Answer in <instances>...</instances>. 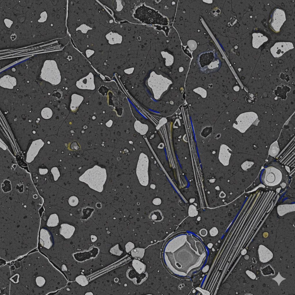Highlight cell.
<instances>
[{
	"mask_svg": "<svg viewBox=\"0 0 295 295\" xmlns=\"http://www.w3.org/2000/svg\"><path fill=\"white\" fill-rule=\"evenodd\" d=\"M78 198L74 196H71L68 200V203L69 204L72 206H76L78 204Z\"/></svg>",
	"mask_w": 295,
	"mask_h": 295,
	"instance_id": "31",
	"label": "cell"
},
{
	"mask_svg": "<svg viewBox=\"0 0 295 295\" xmlns=\"http://www.w3.org/2000/svg\"><path fill=\"white\" fill-rule=\"evenodd\" d=\"M149 160L146 155L140 154L136 168V174L140 184L146 186L148 183V167Z\"/></svg>",
	"mask_w": 295,
	"mask_h": 295,
	"instance_id": "6",
	"label": "cell"
},
{
	"mask_svg": "<svg viewBox=\"0 0 295 295\" xmlns=\"http://www.w3.org/2000/svg\"><path fill=\"white\" fill-rule=\"evenodd\" d=\"M134 127L135 130L141 135H145L148 130V126L146 124H141L140 122H135Z\"/></svg>",
	"mask_w": 295,
	"mask_h": 295,
	"instance_id": "21",
	"label": "cell"
},
{
	"mask_svg": "<svg viewBox=\"0 0 295 295\" xmlns=\"http://www.w3.org/2000/svg\"><path fill=\"white\" fill-rule=\"evenodd\" d=\"M41 78L53 85L58 84L61 81V76L55 61L46 60L41 70Z\"/></svg>",
	"mask_w": 295,
	"mask_h": 295,
	"instance_id": "3",
	"label": "cell"
},
{
	"mask_svg": "<svg viewBox=\"0 0 295 295\" xmlns=\"http://www.w3.org/2000/svg\"><path fill=\"white\" fill-rule=\"evenodd\" d=\"M48 170L46 169H40L39 170V172L40 174L43 175L46 174L48 172Z\"/></svg>",
	"mask_w": 295,
	"mask_h": 295,
	"instance_id": "44",
	"label": "cell"
},
{
	"mask_svg": "<svg viewBox=\"0 0 295 295\" xmlns=\"http://www.w3.org/2000/svg\"><path fill=\"white\" fill-rule=\"evenodd\" d=\"M262 274L264 276H268L274 274V271L270 265H268L261 269Z\"/></svg>",
	"mask_w": 295,
	"mask_h": 295,
	"instance_id": "30",
	"label": "cell"
},
{
	"mask_svg": "<svg viewBox=\"0 0 295 295\" xmlns=\"http://www.w3.org/2000/svg\"><path fill=\"white\" fill-rule=\"evenodd\" d=\"M42 142V141H41L39 143L38 145H36L37 143H35V141H34L31 146L30 148L33 149V150L29 149L28 152V154H27V155L29 156L30 155V157L31 156V158H32V160L33 159V158L35 157V156L37 154L40 148H41V147L43 146V145H42V144L40 145H39V144Z\"/></svg>",
	"mask_w": 295,
	"mask_h": 295,
	"instance_id": "19",
	"label": "cell"
},
{
	"mask_svg": "<svg viewBox=\"0 0 295 295\" xmlns=\"http://www.w3.org/2000/svg\"><path fill=\"white\" fill-rule=\"evenodd\" d=\"M260 121L257 114L252 111L241 114L237 118L233 127L241 133H244L252 124L257 126Z\"/></svg>",
	"mask_w": 295,
	"mask_h": 295,
	"instance_id": "4",
	"label": "cell"
},
{
	"mask_svg": "<svg viewBox=\"0 0 295 295\" xmlns=\"http://www.w3.org/2000/svg\"><path fill=\"white\" fill-rule=\"evenodd\" d=\"M2 189L3 190L4 192H7L10 190H11V184L9 183L8 181L7 184V186L4 184L3 183V186L2 185Z\"/></svg>",
	"mask_w": 295,
	"mask_h": 295,
	"instance_id": "39",
	"label": "cell"
},
{
	"mask_svg": "<svg viewBox=\"0 0 295 295\" xmlns=\"http://www.w3.org/2000/svg\"><path fill=\"white\" fill-rule=\"evenodd\" d=\"M258 253L260 261L263 263L266 262L273 257L271 251L264 245H261L258 249Z\"/></svg>",
	"mask_w": 295,
	"mask_h": 295,
	"instance_id": "11",
	"label": "cell"
},
{
	"mask_svg": "<svg viewBox=\"0 0 295 295\" xmlns=\"http://www.w3.org/2000/svg\"><path fill=\"white\" fill-rule=\"evenodd\" d=\"M59 223V219L58 215L56 214L50 215L48 220L47 225L48 226L54 227L57 226Z\"/></svg>",
	"mask_w": 295,
	"mask_h": 295,
	"instance_id": "24",
	"label": "cell"
},
{
	"mask_svg": "<svg viewBox=\"0 0 295 295\" xmlns=\"http://www.w3.org/2000/svg\"><path fill=\"white\" fill-rule=\"evenodd\" d=\"M218 232V230L215 228H212L210 231L211 234L213 235H216Z\"/></svg>",
	"mask_w": 295,
	"mask_h": 295,
	"instance_id": "42",
	"label": "cell"
},
{
	"mask_svg": "<svg viewBox=\"0 0 295 295\" xmlns=\"http://www.w3.org/2000/svg\"><path fill=\"white\" fill-rule=\"evenodd\" d=\"M252 44L253 47L255 48H258L264 42L268 40V38L260 33H254Z\"/></svg>",
	"mask_w": 295,
	"mask_h": 295,
	"instance_id": "15",
	"label": "cell"
},
{
	"mask_svg": "<svg viewBox=\"0 0 295 295\" xmlns=\"http://www.w3.org/2000/svg\"><path fill=\"white\" fill-rule=\"evenodd\" d=\"M282 178V173L275 166H270L266 168L262 173L261 179L266 186H273L278 184Z\"/></svg>",
	"mask_w": 295,
	"mask_h": 295,
	"instance_id": "5",
	"label": "cell"
},
{
	"mask_svg": "<svg viewBox=\"0 0 295 295\" xmlns=\"http://www.w3.org/2000/svg\"><path fill=\"white\" fill-rule=\"evenodd\" d=\"M150 186L151 188L153 189H154L155 187V185L154 184H151Z\"/></svg>",
	"mask_w": 295,
	"mask_h": 295,
	"instance_id": "49",
	"label": "cell"
},
{
	"mask_svg": "<svg viewBox=\"0 0 295 295\" xmlns=\"http://www.w3.org/2000/svg\"><path fill=\"white\" fill-rule=\"evenodd\" d=\"M127 277L136 285L141 284L147 279L148 274L147 272L139 274L135 270L131 268L126 272Z\"/></svg>",
	"mask_w": 295,
	"mask_h": 295,
	"instance_id": "9",
	"label": "cell"
},
{
	"mask_svg": "<svg viewBox=\"0 0 295 295\" xmlns=\"http://www.w3.org/2000/svg\"><path fill=\"white\" fill-rule=\"evenodd\" d=\"M50 237V235L47 230L44 229L41 230L40 243L42 246L48 249L50 248L52 245Z\"/></svg>",
	"mask_w": 295,
	"mask_h": 295,
	"instance_id": "14",
	"label": "cell"
},
{
	"mask_svg": "<svg viewBox=\"0 0 295 295\" xmlns=\"http://www.w3.org/2000/svg\"><path fill=\"white\" fill-rule=\"evenodd\" d=\"M75 230L73 226L67 224H63L61 225L60 232L65 238L68 239L72 236Z\"/></svg>",
	"mask_w": 295,
	"mask_h": 295,
	"instance_id": "16",
	"label": "cell"
},
{
	"mask_svg": "<svg viewBox=\"0 0 295 295\" xmlns=\"http://www.w3.org/2000/svg\"><path fill=\"white\" fill-rule=\"evenodd\" d=\"M281 77L282 79L286 80H289L288 76V75H286V74H281Z\"/></svg>",
	"mask_w": 295,
	"mask_h": 295,
	"instance_id": "43",
	"label": "cell"
},
{
	"mask_svg": "<svg viewBox=\"0 0 295 295\" xmlns=\"http://www.w3.org/2000/svg\"><path fill=\"white\" fill-rule=\"evenodd\" d=\"M152 202L155 205H158L161 203V201L160 198H156L154 199Z\"/></svg>",
	"mask_w": 295,
	"mask_h": 295,
	"instance_id": "41",
	"label": "cell"
},
{
	"mask_svg": "<svg viewBox=\"0 0 295 295\" xmlns=\"http://www.w3.org/2000/svg\"><path fill=\"white\" fill-rule=\"evenodd\" d=\"M16 84V79L8 75L4 76L0 80V85L5 88L12 89Z\"/></svg>",
	"mask_w": 295,
	"mask_h": 295,
	"instance_id": "13",
	"label": "cell"
},
{
	"mask_svg": "<svg viewBox=\"0 0 295 295\" xmlns=\"http://www.w3.org/2000/svg\"><path fill=\"white\" fill-rule=\"evenodd\" d=\"M75 281L79 284L82 286H85L89 283V281L86 277L83 275L77 277L75 278Z\"/></svg>",
	"mask_w": 295,
	"mask_h": 295,
	"instance_id": "25",
	"label": "cell"
},
{
	"mask_svg": "<svg viewBox=\"0 0 295 295\" xmlns=\"http://www.w3.org/2000/svg\"><path fill=\"white\" fill-rule=\"evenodd\" d=\"M62 270L63 271L67 270V268L65 265H63L62 267Z\"/></svg>",
	"mask_w": 295,
	"mask_h": 295,
	"instance_id": "46",
	"label": "cell"
},
{
	"mask_svg": "<svg viewBox=\"0 0 295 295\" xmlns=\"http://www.w3.org/2000/svg\"><path fill=\"white\" fill-rule=\"evenodd\" d=\"M85 295H93V294L91 292H88L86 293L85 294Z\"/></svg>",
	"mask_w": 295,
	"mask_h": 295,
	"instance_id": "48",
	"label": "cell"
},
{
	"mask_svg": "<svg viewBox=\"0 0 295 295\" xmlns=\"http://www.w3.org/2000/svg\"><path fill=\"white\" fill-rule=\"evenodd\" d=\"M188 213L189 215L191 216H194L196 215L197 214V211L195 207L193 205H191L190 206Z\"/></svg>",
	"mask_w": 295,
	"mask_h": 295,
	"instance_id": "36",
	"label": "cell"
},
{
	"mask_svg": "<svg viewBox=\"0 0 295 295\" xmlns=\"http://www.w3.org/2000/svg\"><path fill=\"white\" fill-rule=\"evenodd\" d=\"M257 98L256 95L253 93H249L246 95L245 101L246 104L248 105L253 104L255 102Z\"/></svg>",
	"mask_w": 295,
	"mask_h": 295,
	"instance_id": "26",
	"label": "cell"
},
{
	"mask_svg": "<svg viewBox=\"0 0 295 295\" xmlns=\"http://www.w3.org/2000/svg\"><path fill=\"white\" fill-rule=\"evenodd\" d=\"M160 54L162 58L165 60L166 63L170 65L173 63L174 57L171 52L167 49H165L161 51Z\"/></svg>",
	"mask_w": 295,
	"mask_h": 295,
	"instance_id": "20",
	"label": "cell"
},
{
	"mask_svg": "<svg viewBox=\"0 0 295 295\" xmlns=\"http://www.w3.org/2000/svg\"><path fill=\"white\" fill-rule=\"evenodd\" d=\"M231 151V150L225 145H222L220 150L219 159L220 162L224 165H228Z\"/></svg>",
	"mask_w": 295,
	"mask_h": 295,
	"instance_id": "12",
	"label": "cell"
},
{
	"mask_svg": "<svg viewBox=\"0 0 295 295\" xmlns=\"http://www.w3.org/2000/svg\"><path fill=\"white\" fill-rule=\"evenodd\" d=\"M254 164L253 162L246 161L241 165V167L243 169L246 170L250 168Z\"/></svg>",
	"mask_w": 295,
	"mask_h": 295,
	"instance_id": "37",
	"label": "cell"
},
{
	"mask_svg": "<svg viewBox=\"0 0 295 295\" xmlns=\"http://www.w3.org/2000/svg\"><path fill=\"white\" fill-rule=\"evenodd\" d=\"M133 16L139 22L148 24L167 25L168 24L167 18L158 11L145 6L144 4L136 10Z\"/></svg>",
	"mask_w": 295,
	"mask_h": 295,
	"instance_id": "2",
	"label": "cell"
},
{
	"mask_svg": "<svg viewBox=\"0 0 295 295\" xmlns=\"http://www.w3.org/2000/svg\"><path fill=\"white\" fill-rule=\"evenodd\" d=\"M247 253V251L245 249H244L241 252V254L242 255H244L246 254Z\"/></svg>",
	"mask_w": 295,
	"mask_h": 295,
	"instance_id": "47",
	"label": "cell"
},
{
	"mask_svg": "<svg viewBox=\"0 0 295 295\" xmlns=\"http://www.w3.org/2000/svg\"><path fill=\"white\" fill-rule=\"evenodd\" d=\"M109 252L112 254L117 256H120L123 253V251L120 249L118 244H117L112 247L109 250Z\"/></svg>",
	"mask_w": 295,
	"mask_h": 295,
	"instance_id": "28",
	"label": "cell"
},
{
	"mask_svg": "<svg viewBox=\"0 0 295 295\" xmlns=\"http://www.w3.org/2000/svg\"><path fill=\"white\" fill-rule=\"evenodd\" d=\"M150 218L153 220L160 221L162 220V217L160 212L158 211H155L151 213Z\"/></svg>",
	"mask_w": 295,
	"mask_h": 295,
	"instance_id": "29",
	"label": "cell"
},
{
	"mask_svg": "<svg viewBox=\"0 0 295 295\" xmlns=\"http://www.w3.org/2000/svg\"><path fill=\"white\" fill-rule=\"evenodd\" d=\"M52 110L48 107H45L43 108L41 112L42 117L46 119L50 118L52 117Z\"/></svg>",
	"mask_w": 295,
	"mask_h": 295,
	"instance_id": "27",
	"label": "cell"
},
{
	"mask_svg": "<svg viewBox=\"0 0 295 295\" xmlns=\"http://www.w3.org/2000/svg\"><path fill=\"white\" fill-rule=\"evenodd\" d=\"M187 44L188 46L190 49L192 51L195 50L197 48V43L194 40H189L187 42Z\"/></svg>",
	"mask_w": 295,
	"mask_h": 295,
	"instance_id": "32",
	"label": "cell"
},
{
	"mask_svg": "<svg viewBox=\"0 0 295 295\" xmlns=\"http://www.w3.org/2000/svg\"><path fill=\"white\" fill-rule=\"evenodd\" d=\"M145 253V249L140 248H136L131 251V255L134 258L141 259L143 257Z\"/></svg>",
	"mask_w": 295,
	"mask_h": 295,
	"instance_id": "23",
	"label": "cell"
},
{
	"mask_svg": "<svg viewBox=\"0 0 295 295\" xmlns=\"http://www.w3.org/2000/svg\"><path fill=\"white\" fill-rule=\"evenodd\" d=\"M285 20V15L284 11L278 8L275 9L271 15L269 21L270 27L273 31L278 33Z\"/></svg>",
	"mask_w": 295,
	"mask_h": 295,
	"instance_id": "7",
	"label": "cell"
},
{
	"mask_svg": "<svg viewBox=\"0 0 295 295\" xmlns=\"http://www.w3.org/2000/svg\"><path fill=\"white\" fill-rule=\"evenodd\" d=\"M246 273L251 279H254L256 278V275L252 272L249 270L246 271Z\"/></svg>",
	"mask_w": 295,
	"mask_h": 295,
	"instance_id": "40",
	"label": "cell"
},
{
	"mask_svg": "<svg viewBox=\"0 0 295 295\" xmlns=\"http://www.w3.org/2000/svg\"><path fill=\"white\" fill-rule=\"evenodd\" d=\"M294 48L292 43L290 42H280L275 43L270 49L271 52L275 58L282 56L285 52Z\"/></svg>",
	"mask_w": 295,
	"mask_h": 295,
	"instance_id": "8",
	"label": "cell"
},
{
	"mask_svg": "<svg viewBox=\"0 0 295 295\" xmlns=\"http://www.w3.org/2000/svg\"><path fill=\"white\" fill-rule=\"evenodd\" d=\"M194 91L195 92L200 95L203 98L206 97V96L207 93L206 91L203 88L199 87L194 89Z\"/></svg>",
	"mask_w": 295,
	"mask_h": 295,
	"instance_id": "33",
	"label": "cell"
},
{
	"mask_svg": "<svg viewBox=\"0 0 295 295\" xmlns=\"http://www.w3.org/2000/svg\"><path fill=\"white\" fill-rule=\"evenodd\" d=\"M106 178V169L96 165L86 170L79 179L87 184L91 188L101 192L103 191Z\"/></svg>",
	"mask_w": 295,
	"mask_h": 295,
	"instance_id": "1",
	"label": "cell"
},
{
	"mask_svg": "<svg viewBox=\"0 0 295 295\" xmlns=\"http://www.w3.org/2000/svg\"><path fill=\"white\" fill-rule=\"evenodd\" d=\"M76 86L81 89L91 90L95 89L94 76L92 73L90 72L86 76L77 81Z\"/></svg>",
	"mask_w": 295,
	"mask_h": 295,
	"instance_id": "10",
	"label": "cell"
},
{
	"mask_svg": "<svg viewBox=\"0 0 295 295\" xmlns=\"http://www.w3.org/2000/svg\"><path fill=\"white\" fill-rule=\"evenodd\" d=\"M84 99V97L82 96L76 94H73L71 96L70 105L71 111L73 112L77 111Z\"/></svg>",
	"mask_w": 295,
	"mask_h": 295,
	"instance_id": "17",
	"label": "cell"
},
{
	"mask_svg": "<svg viewBox=\"0 0 295 295\" xmlns=\"http://www.w3.org/2000/svg\"><path fill=\"white\" fill-rule=\"evenodd\" d=\"M280 149L277 141L273 143L271 145L269 151V154L273 157H276L278 154Z\"/></svg>",
	"mask_w": 295,
	"mask_h": 295,
	"instance_id": "22",
	"label": "cell"
},
{
	"mask_svg": "<svg viewBox=\"0 0 295 295\" xmlns=\"http://www.w3.org/2000/svg\"><path fill=\"white\" fill-rule=\"evenodd\" d=\"M125 247L126 252L128 253L134 248L135 245L132 243L129 242L126 244Z\"/></svg>",
	"mask_w": 295,
	"mask_h": 295,
	"instance_id": "38",
	"label": "cell"
},
{
	"mask_svg": "<svg viewBox=\"0 0 295 295\" xmlns=\"http://www.w3.org/2000/svg\"><path fill=\"white\" fill-rule=\"evenodd\" d=\"M51 171L53 175L54 180L56 181L60 175L58 168L56 167H53L51 169Z\"/></svg>",
	"mask_w": 295,
	"mask_h": 295,
	"instance_id": "34",
	"label": "cell"
},
{
	"mask_svg": "<svg viewBox=\"0 0 295 295\" xmlns=\"http://www.w3.org/2000/svg\"><path fill=\"white\" fill-rule=\"evenodd\" d=\"M132 266L135 270L139 274L145 272L146 265L138 260L134 259L132 261Z\"/></svg>",
	"mask_w": 295,
	"mask_h": 295,
	"instance_id": "18",
	"label": "cell"
},
{
	"mask_svg": "<svg viewBox=\"0 0 295 295\" xmlns=\"http://www.w3.org/2000/svg\"><path fill=\"white\" fill-rule=\"evenodd\" d=\"M36 282L37 285L41 287L44 285L45 283V280L43 277L38 276L36 279Z\"/></svg>",
	"mask_w": 295,
	"mask_h": 295,
	"instance_id": "35",
	"label": "cell"
},
{
	"mask_svg": "<svg viewBox=\"0 0 295 295\" xmlns=\"http://www.w3.org/2000/svg\"><path fill=\"white\" fill-rule=\"evenodd\" d=\"M91 241L92 242L95 241L97 239V237L93 235H92L91 236Z\"/></svg>",
	"mask_w": 295,
	"mask_h": 295,
	"instance_id": "45",
	"label": "cell"
}]
</instances>
